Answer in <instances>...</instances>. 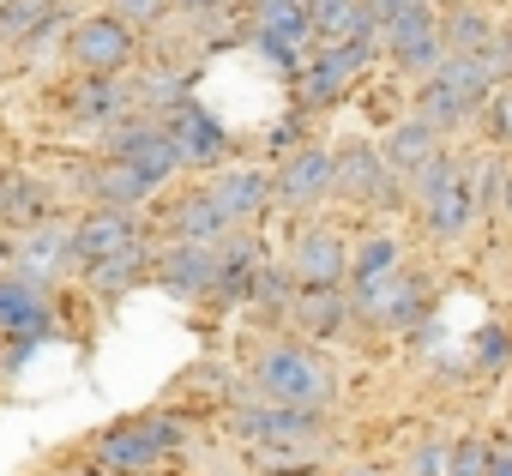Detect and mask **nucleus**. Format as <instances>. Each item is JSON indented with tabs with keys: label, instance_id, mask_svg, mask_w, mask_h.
Returning <instances> with one entry per match:
<instances>
[{
	"label": "nucleus",
	"instance_id": "1",
	"mask_svg": "<svg viewBox=\"0 0 512 476\" xmlns=\"http://www.w3.org/2000/svg\"><path fill=\"white\" fill-rule=\"evenodd\" d=\"M253 398L296 404V410H332L338 404V368L314 344H266L253 356Z\"/></svg>",
	"mask_w": 512,
	"mask_h": 476
},
{
	"label": "nucleus",
	"instance_id": "2",
	"mask_svg": "<svg viewBox=\"0 0 512 476\" xmlns=\"http://www.w3.org/2000/svg\"><path fill=\"white\" fill-rule=\"evenodd\" d=\"M410 193H416V211H422V223H428V235L434 242H458V235L476 223V175H470V163H458L446 145L410 175Z\"/></svg>",
	"mask_w": 512,
	"mask_h": 476
},
{
	"label": "nucleus",
	"instance_id": "3",
	"mask_svg": "<svg viewBox=\"0 0 512 476\" xmlns=\"http://www.w3.org/2000/svg\"><path fill=\"white\" fill-rule=\"evenodd\" d=\"M187 446V428H181V416H169V410H139V416H121V422H109L103 434H97V464L109 470V476H151L169 452H181Z\"/></svg>",
	"mask_w": 512,
	"mask_h": 476
},
{
	"label": "nucleus",
	"instance_id": "4",
	"mask_svg": "<svg viewBox=\"0 0 512 476\" xmlns=\"http://www.w3.org/2000/svg\"><path fill=\"white\" fill-rule=\"evenodd\" d=\"M494 97V79L482 73L476 55H446L428 79H416V115L434 121L440 133L464 127L470 115H482V103Z\"/></svg>",
	"mask_w": 512,
	"mask_h": 476
},
{
	"label": "nucleus",
	"instance_id": "5",
	"mask_svg": "<svg viewBox=\"0 0 512 476\" xmlns=\"http://www.w3.org/2000/svg\"><path fill=\"white\" fill-rule=\"evenodd\" d=\"M49 338H55V296H49V284L7 272L0 278V362L19 368Z\"/></svg>",
	"mask_w": 512,
	"mask_h": 476
},
{
	"label": "nucleus",
	"instance_id": "6",
	"mask_svg": "<svg viewBox=\"0 0 512 476\" xmlns=\"http://www.w3.org/2000/svg\"><path fill=\"white\" fill-rule=\"evenodd\" d=\"M67 61L79 73H91V79H127L139 67V31L127 19H115L109 7L103 13H85L67 31Z\"/></svg>",
	"mask_w": 512,
	"mask_h": 476
},
{
	"label": "nucleus",
	"instance_id": "7",
	"mask_svg": "<svg viewBox=\"0 0 512 476\" xmlns=\"http://www.w3.org/2000/svg\"><path fill=\"white\" fill-rule=\"evenodd\" d=\"M386 55V43H380V31L374 37H350V43H320L314 55H308V67L296 73V91H302V109H326V103H338L374 61Z\"/></svg>",
	"mask_w": 512,
	"mask_h": 476
},
{
	"label": "nucleus",
	"instance_id": "8",
	"mask_svg": "<svg viewBox=\"0 0 512 476\" xmlns=\"http://www.w3.org/2000/svg\"><path fill=\"white\" fill-rule=\"evenodd\" d=\"M103 157H115V163L139 169L151 187H163V181H175V169H187V163H181L175 133L163 127V115H139V109L103 133Z\"/></svg>",
	"mask_w": 512,
	"mask_h": 476
},
{
	"label": "nucleus",
	"instance_id": "9",
	"mask_svg": "<svg viewBox=\"0 0 512 476\" xmlns=\"http://www.w3.org/2000/svg\"><path fill=\"white\" fill-rule=\"evenodd\" d=\"M332 199H344V205H398V175L386 169V151L374 139L332 145Z\"/></svg>",
	"mask_w": 512,
	"mask_h": 476
},
{
	"label": "nucleus",
	"instance_id": "10",
	"mask_svg": "<svg viewBox=\"0 0 512 476\" xmlns=\"http://www.w3.org/2000/svg\"><path fill=\"white\" fill-rule=\"evenodd\" d=\"M380 43H386V61L410 79H428L440 61H446V43H440V7H410L398 13L392 25H380Z\"/></svg>",
	"mask_w": 512,
	"mask_h": 476
},
{
	"label": "nucleus",
	"instance_id": "11",
	"mask_svg": "<svg viewBox=\"0 0 512 476\" xmlns=\"http://www.w3.org/2000/svg\"><path fill=\"white\" fill-rule=\"evenodd\" d=\"M127 248H145V223H139V211L91 205V211L73 223V266H79V272H91V266L127 254Z\"/></svg>",
	"mask_w": 512,
	"mask_h": 476
},
{
	"label": "nucleus",
	"instance_id": "12",
	"mask_svg": "<svg viewBox=\"0 0 512 476\" xmlns=\"http://www.w3.org/2000/svg\"><path fill=\"white\" fill-rule=\"evenodd\" d=\"M163 127L175 133V145H181V163H187V169H223V157H229V127H223L199 97L169 103V109H163Z\"/></svg>",
	"mask_w": 512,
	"mask_h": 476
},
{
	"label": "nucleus",
	"instance_id": "13",
	"mask_svg": "<svg viewBox=\"0 0 512 476\" xmlns=\"http://www.w3.org/2000/svg\"><path fill=\"white\" fill-rule=\"evenodd\" d=\"M7 248V272L19 278H37V284H55L61 272H73V223H37V229H19Z\"/></svg>",
	"mask_w": 512,
	"mask_h": 476
},
{
	"label": "nucleus",
	"instance_id": "14",
	"mask_svg": "<svg viewBox=\"0 0 512 476\" xmlns=\"http://www.w3.org/2000/svg\"><path fill=\"white\" fill-rule=\"evenodd\" d=\"M290 278H296V290H344L350 284V242L326 223L302 229L296 254H290Z\"/></svg>",
	"mask_w": 512,
	"mask_h": 476
},
{
	"label": "nucleus",
	"instance_id": "15",
	"mask_svg": "<svg viewBox=\"0 0 512 476\" xmlns=\"http://www.w3.org/2000/svg\"><path fill=\"white\" fill-rule=\"evenodd\" d=\"M326 428V410H296V404H272V398H253L235 410V434L253 446H302Z\"/></svg>",
	"mask_w": 512,
	"mask_h": 476
},
{
	"label": "nucleus",
	"instance_id": "16",
	"mask_svg": "<svg viewBox=\"0 0 512 476\" xmlns=\"http://www.w3.org/2000/svg\"><path fill=\"white\" fill-rule=\"evenodd\" d=\"M272 187H278V205H290V211H314L320 199H332V145H320V139L296 145L278 163Z\"/></svg>",
	"mask_w": 512,
	"mask_h": 476
},
{
	"label": "nucleus",
	"instance_id": "17",
	"mask_svg": "<svg viewBox=\"0 0 512 476\" xmlns=\"http://www.w3.org/2000/svg\"><path fill=\"white\" fill-rule=\"evenodd\" d=\"M151 284L169 290L175 302H211L217 290V248H193V242H169L151 266Z\"/></svg>",
	"mask_w": 512,
	"mask_h": 476
},
{
	"label": "nucleus",
	"instance_id": "18",
	"mask_svg": "<svg viewBox=\"0 0 512 476\" xmlns=\"http://www.w3.org/2000/svg\"><path fill=\"white\" fill-rule=\"evenodd\" d=\"M205 187L217 193V205L229 211V223H235V229L260 223V217L272 211V199H278V187H272V169H253V163H223V169H217Z\"/></svg>",
	"mask_w": 512,
	"mask_h": 476
},
{
	"label": "nucleus",
	"instance_id": "19",
	"mask_svg": "<svg viewBox=\"0 0 512 476\" xmlns=\"http://www.w3.org/2000/svg\"><path fill=\"white\" fill-rule=\"evenodd\" d=\"M229 235H235V223H229V211L217 205V193H211V187H193V193H181V199L169 205V242L223 248Z\"/></svg>",
	"mask_w": 512,
	"mask_h": 476
},
{
	"label": "nucleus",
	"instance_id": "20",
	"mask_svg": "<svg viewBox=\"0 0 512 476\" xmlns=\"http://www.w3.org/2000/svg\"><path fill=\"white\" fill-rule=\"evenodd\" d=\"M55 211H61V193L43 175H31V169H7V175H0V223H7L13 235L37 229V223H55Z\"/></svg>",
	"mask_w": 512,
	"mask_h": 476
},
{
	"label": "nucleus",
	"instance_id": "21",
	"mask_svg": "<svg viewBox=\"0 0 512 476\" xmlns=\"http://www.w3.org/2000/svg\"><path fill=\"white\" fill-rule=\"evenodd\" d=\"M260 272H266L260 235H229V242L217 248V290H211V302H223V308L253 302V284H260Z\"/></svg>",
	"mask_w": 512,
	"mask_h": 476
},
{
	"label": "nucleus",
	"instance_id": "22",
	"mask_svg": "<svg viewBox=\"0 0 512 476\" xmlns=\"http://www.w3.org/2000/svg\"><path fill=\"white\" fill-rule=\"evenodd\" d=\"M133 115V85L127 79H91V73H79V85H73V97H67V121H79V127H115V121H127Z\"/></svg>",
	"mask_w": 512,
	"mask_h": 476
},
{
	"label": "nucleus",
	"instance_id": "23",
	"mask_svg": "<svg viewBox=\"0 0 512 476\" xmlns=\"http://www.w3.org/2000/svg\"><path fill=\"white\" fill-rule=\"evenodd\" d=\"M85 193H91V205H109V211H139L157 187H151L139 169H127V163H115V157H97V163L85 169Z\"/></svg>",
	"mask_w": 512,
	"mask_h": 476
},
{
	"label": "nucleus",
	"instance_id": "24",
	"mask_svg": "<svg viewBox=\"0 0 512 476\" xmlns=\"http://www.w3.org/2000/svg\"><path fill=\"white\" fill-rule=\"evenodd\" d=\"M380 151H386V169H392L398 181H410V175L440 151V127L422 121V115H410V121H398V127L380 139Z\"/></svg>",
	"mask_w": 512,
	"mask_h": 476
},
{
	"label": "nucleus",
	"instance_id": "25",
	"mask_svg": "<svg viewBox=\"0 0 512 476\" xmlns=\"http://www.w3.org/2000/svg\"><path fill=\"white\" fill-rule=\"evenodd\" d=\"M290 320H296V332H302V338H338V332L356 320V308H350V296H344V290H296Z\"/></svg>",
	"mask_w": 512,
	"mask_h": 476
},
{
	"label": "nucleus",
	"instance_id": "26",
	"mask_svg": "<svg viewBox=\"0 0 512 476\" xmlns=\"http://www.w3.org/2000/svg\"><path fill=\"white\" fill-rule=\"evenodd\" d=\"M308 13H314V43H350V37L380 31L368 0H308Z\"/></svg>",
	"mask_w": 512,
	"mask_h": 476
},
{
	"label": "nucleus",
	"instance_id": "27",
	"mask_svg": "<svg viewBox=\"0 0 512 476\" xmlns=\"http://www.w3.org/2000/svg\"><path fill=\"white\" fill-rule=\"evenodd\" d=\"M151 266H157V254H151V248H127V254H115V260L91 266V272H85V284H91L103 302H121L127 290L151 284Z\"/></svg>",
	"mask_w": 512,
	"mask_h": 476
},
{
	"label": "nucleus",
	"instance_id": "28",
	"mask_svg": "<svg viewBox=\"0 0 512 476\" xmlns=\"http://www.w3.org/2000/svg\"><path fill=\"white\" fill-rule=\"evenodd\" d=\"M67 7L61 0H7L0 7V49H31Z\"/></svg>",
	"mask_w": 512,
	"mask_h": 476
},
{
	"label": "nucleus",
	"instance_id": "29",
	"mask_svg": "<svg viewBox=\"0 0 512 476\" xmlns=\"http://www.w3.org/2000/svg\"><path fill=\"white\" fill-rule=\"evenodd\" d=\"M500 37V25L476 7H452V13H440V43H446V55H482L488 43Z\"/></svg>",
	"mask_w": 512,
	"mask_h": 476
},
{
	"label": "nucleus",
	"instance_id": "30",
	"mask_svg": "<svg viewBox=\"0 0 512 476\" xmlns=\"http://www.w3.org/2000/svg\"><path fill=\"white\" fill-rule=\"evenodd\" d=\"M398 266H404V242H398V235H368V242L350 254V284L344 290H368L374 278H386Z\"/></svg>",
	"mask_w": 512,
	"mask_h": 476
},
{
	"label": "nucleus",
	"instance_id": "31",
	"mask_svg": "<svg viewBox=\"0 0 512 476\" xmlns=\"http://www.w3.org/2000/svg\"><path fill=\"white\" fill-rule=\"evenodd\" d=\"M440 476H488V440H476V434L446 440V470Z\"/></svg>",
	"mask_w": 512,
	"mask_h": 476
},
{
	"label": "nucleus",
	"instance_id": "32",
	"mask_svg": "<svg viewBox=\"0 0 512 476\" xmlns=\"http://www.w3.org/2000/svg\"><path fill=\"white\" fill-rule=\"evenodd\" d=\"M109 13L127 19L133 31H157V25L175 13V0H109Z\"/></svg>",
	"mask_w": 512,
	"mask_h": 476
},
{
	"label": "nucleus",
	"instance_id": "33",
	"mask_svg": "<svg viewBox=\"0 0 512 476\" xmlns=\"http://www.w3.org/2000/svg\"><path fill=\"white\" fill-rule=\"evenodd\" d=\"M482 127L494 145H512V85H500L488 103H482Z\"/></svg>",
	"mask_w": 512,
	"mask_h": 476
},
{
	"label": "nucleus",
	"instance_id": "34",
	"mask_svg": "<svg viewBox=\"0 0 512 476\" xmlns=\"http://www.w3.org/2000/svg\"><path fill=\"white\" fill-rule=\"evenodd\" d=\"M440 470H446V440L428 434V440L410 452V476H440Z\"/></svg>",
	"mask_w": 512,
	"mask_h": 476
},
{
	"label": "nucleus",
	"instance_id": "35",
	"mask_svg": "<svg viewBox=\"0 0 512 476\" xmlns=\"http://www.w3.org/2000/svg\"><path fill=\"white\" fill-rule=\"evenodd\" d=\"M506 344H512V338H506L500 326H488V332L476 338V362H482V368H500V362H506Z\"/></svg>",
	"mask_w": 512,
	"mask_h": 476
},
{
	"label": "nucleus",
	"instance_id": "36",
	"mask_svg": "<svg viewBox=\"0 0 512 476\" xmlns=\"http://www.w3.org/2000/svg\"><path fill=\"white\" fill-rule=\"evenodd\" d=\"M223 7H229V0H175V13H181V19H217Z\"/></svg>",
	"mask_w": 512,
	"mask_h": 476
},
{
	"label": "nucleus",
	"instance_id": "37",
	"mask_svg": "<svg viewBox=\"0 0 512 476\" xmlns=\"http://www.w3.org/2000/svg\"><path fill=\"white\" fill-rule=\"evenodd\" d=\"M488 476H512V446H488Z\"/></svg>",
	"mask_w": 512,
	"mask_h": 476
},
{
	"label": "nucleus",
	"instance_id": "38",
	"mask_svg": "<svg viewBox=\"0 0 512 476\" xmlns=\"http://www.w3.org/2000/svg\"><path fill=\"white\" fill-rule=\"evenodd\" d=\"M338 476H386L380 464H350V470H338Z\"/></svg>",
	"mask_w": 512,
	"mask_h": 476
},
{
	"label": "nucleus",
	"instance_id": "39",
	"mask_svg": "<svg viewBox=\"0 0 512 476\" xmlns=\"http://www.w3.org/2000/svg\"><path fill=\"white\" fill-rule=\"evenodd\" d=\"M61 476H109L103 464H73V470H61Z\"/></svg>",
	"mask_w": 512,
	"mask_h": 476
},
{
	"label": "nucleus",
	"instance_id": "40",
	"mask_svg": "<svg viewBox=\"0 0 512 476\" xmlns=\"http://www.w3.org/2000/svg\"><path fill=\"white\" fill-rule=\"evenodd\" d=\"M500 211L512 217V169H506V187H500Z\"/></svg>",
	"mask_w": 512,
	"mask_h": 476
},
{
	"label": "nucleus",
	"instance_id": "41",
	"mask_svg": "<svg viewBox=\"0 0 512 476\" xmlns=\"http://www.w3.org/2000/svg\"><path fill=\"white\" fill-rule=\"evenodd\" d=\"M434 7H440V13H452V7H470V0H434Z\"/></svg>",
	"mask_w": 512,
	"mask_h": 476
},
{
	"label": "nucleus",
	"instance_id": "42",
	"mask_svg": "<svg viewBox=\"0 0 512 476\" xmlns=\"http://www.w3.org/2000/svg\"><path fill=\"white\" fill-rule=\"evenodd\" d=\"M0 278H7V248H0Z\"/></svg>",
	"mask_w": 512,
	"mask_h": 476
},
{
	"label": "nucleus",
	"instance_id": "43",
	"mask_svg": "<svg viewBox=\"0 0 512 476\" xmlns=\"http://www.w3.org/2000/svg\"><path fill=\"white\" fill-rule=\"evenodd\" d=\"M506 410H512V386H506Z\"/></svg>",
	"mask_w": 512,
	"mask_h": 476
},
{
	"label": "nucleus",
	"instance_id": "44",
	"mask_svg": "<svg viewBox=\"0 0 512 476\" xmlns=\"http://www.w3.org/2000/svg\"><path fill=\"white\" fill-rule=\"evenodd\" d=\"M0 7H7V0H0Z\"/></svg>",
	"mask_w": 512,
	"mask_h": 476
}]
</instances>
